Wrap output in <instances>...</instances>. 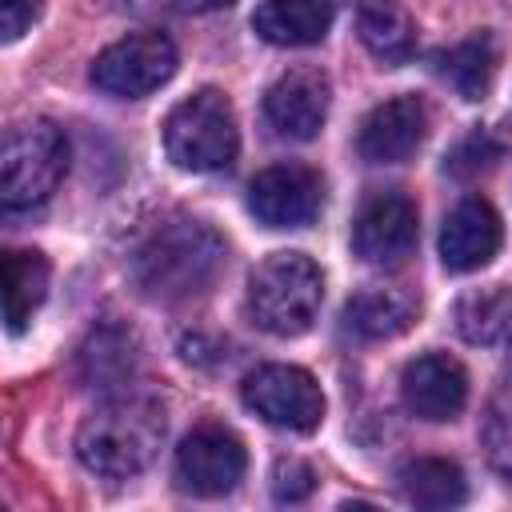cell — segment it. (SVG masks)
<instances>
[{"instance_id":"cell-1","label":"cell","mask_w":512,"mask_h":512,"mask_svg":"<svg viewBox=\"0 0 512 512\" xmlns=\"http://www.w3.org/2000/svg\"><path fill=\"white\" fill-rule=\"evenodd\" d=\"M224 256V236L212 224L196 216H172L136 244L132 280L148 300L184 304L216 284V276L224 272Z\"/></svg>"},{"instance_id":"cell-2","label":"cell","mask_w":512,"mask_h":512,"mask_svg":"<svg viewBox=\"0 0 512 512\" xmlns=\"http://www.w3.org/2000/svg\"><path fill=\"white\" fill-rule=\"evenodd\" d=\"M164 432H168V416L160 396L116 392L84 416L76 432V456L88 472L104 480H128L156 460Z\"/></svg>"},{"instance_id":"cell-3","label":"cell","mask_w":512,"mask_h":512,"mask_svg":"<svg viewBox=\"0 0 512 512\" xmlns=\"http://www.w3.org/2000/svg\"><path fill=\"white\" fill-rule=\"evenodd\" d=\"M324 300V276L304 252H272L248 280V316L268 336H300Z\"/></svg>"},{"instance_id":"cell-4","label":"cell","mask_w":512,"mask_h":512,"mask_svg":"<svg viewBox=\"0 0 512 512\" xmlns=\"http://www.w3.org/2000/svg\"><path fill=\"white\" fill-rule=\"evenodd\" d=\"M68 168L64 132L52 120H24L8 128L0 152V204L4 212L40 208Z\"/></svg>"},{"instance_id":"cell-5","label":"cell","mask_w":512,"mask_h":512,"mask_svg":"<svg viewBox=\"0 0 512 512\" xmlns=\"http://www.w3.org/2000/svg\"><path fill=\"white\" fill-rule=\"evenodd\" d=\"M236 148V116L216 88L192 92L164 120V152L184 172H220L236 160Z\"/></svg>"},{"instance_id":"cell-6","label":"cell","mask_w":512,"mask_h":512,"mask_svg":"<svg viewBox=\"0 0 512 512\" xmlns=\"http://www.w3.org/2000/svg\"><path fill=\"white\" fill-rule=\"evenodd\" d=\"M240 400L272 428L284 432H316L324 420V392L312 372L296 364H264L244 376Z\"/></svg>"},{"instance_id":"cell-7","label":"cell","mask_w":512,"mask_h":512,"mask_svg":"<svg viewBox=\"0 0 512 512\" xmlns=\"http://www.w3.org/2000/svg\"><path fill=\"white\" fill-rule=\"evenodd\" d=\"M176 72V44L164 32H136L108 44L92 64V84L108 96H148Z\"/></svg>"},{"instance_id":"cell-8","label":"cell","mask_w":512,"mask_h":512,"mask_svg":"<svg viewBox=\"0 0 512 512\" xmlns=\"http://www.w3.org/2000/svg\"><path fill=\"white\" fill-rule=\"evenodd\" d=\"M248 468V452L236 432L224 424H200L192 428L176 448V484L192 496H228Z\"/></svg>"},{"instance_id":"cell-9","label":"cell","mask_w":512,"mask_h":512,"mask_svg":"<svg viewBox=\"0 0 512 512\" xmlns=\"http://www.w3.org/2000/svg\"><path fill=\"white\" fill-rule=\"evenodd\" d=\"M324 208V180L308 164H272L248 184V212L268 228H304Z\"/></svg>"},{"instance_id":"cell-10","label":"cell","mask_w":512,"mask_h":512,"mask_svg":"<svg viewBox=\"0 0 512 512\" xmlns=\"http://www.w3.org/2000/svg\"><path fill=\"white\" fill-rule=\"evenodd\" d=\"M420 212L404 192H372L352 220V252L364 264H400L416 248Z\"/></svg>"},{"instance_id":"cell-11","label":"cell","mask_w":512,"mask_h":512,"mask_svg":"<svg viewBox=\"0 0 512 512\" xmlns=\"http://www.w3.org/2000/svg\"><path fill=\"white\" fill-rule=\"evenodd\" d=\"M332 84L320 68H292L264 92V120L276 136L312 140L328 120Z\"/></svg>"},{"instance_id":"cell-12","label":"cell","mask_w":512,"mask_h":512,"mask_svg":"<svg viewBox=\"0 0 512 512\" xmlns=\"http://www.w3.org/2000/svg\"><path fill=\"white\" fill-rule=\"evenodd\" d=\"M400 400L420 420H452L468 400V372L448 352H424L412 364H404Z\"/></svg>"},{"instance_id":"cell-13","label":"cell","mask_w":512,"mask_h":512,"mask_svg":"<svg viewBox=\"0 0 512 512\" xmlns=\"http://www.w3.org/2000/svg\"><path fill=\"white\" fill-rule=\"evenodd\" d=\"M428 132V108L420 96H392L376 104L356 132V148L368 164H400L408 160Z\"/></svg>"},{"instance_id":"cell-14","label":"cell","mask_w":512,"mask_h":512,"mask_svg":"<svg viewBox=\"0 0 512 512\" xmlns=\"http://www.w3.org/2000/svg\"><path fill=\"white\" fill-rule=\"evenodd\" d=\"M500 216L488 200H460L440 228V260L448 272H476L500 252Z\"/></svg>"},{"instance_id":"cell-15","label":"cell","mask_w":512,"mask_h":512,"mask_svg":"<svg viewBox=\"0 0 512 512\" xmlns=\"http://www.w3.org/2000/svg\"><path fill=\"white\" fill-rule=\"evenodd\" d=\"M336 20V0H264L252 16L256 36L280 48L320 44Z\"/></svg>"},{"instance_id":"cell-16","label":"cell","mask_w":512,"mask_h":512,"mask_svg":"<svg viewBox=\"0 0 512 512\" xmlns=\"http://www.w3.org/2000/svg\"><path fill=\"white\" fill-rule=\"evenodd\" d=\"M420 312V300L404 288H360L348 304H344V328L360 340H392L400 332L412 328Z\"/></svg>"},{"instance_id":"cell-17","label":"cell","mask_w":512,"mask_h":512,"mask_svg":"<svg viewBox=\"0 0 512 512\" xmlns=\"http://www.w3.org/2000/svg\"><path fill=\"white\" fill-rule=\"evenodd\" d=\"M360 44L388 68H400L416 52V24L400 0H356Z\"/></svg>"},{"instance_id":"cell-18","label":"cell","mask_w":512,"mask_h":512,"mask_svg":"<svg viewBox=\"0 0 512 512\" xmlns=\"http://www.w3.org/2000/svg\"><path fill=\"white\" fill-rule=\"evenodd\" d=\"M496 64H500V48L492 32H476L436 56V72L448 80V88L460 100H484L496 80Z\"/></svg>"},{"instance_id":"cell-19","label":"cell","mask_w":512,"mask_h":512,"mask_svg":"<svg viewBox=\"0 0 512 512\" xmlns=\"http://www.w3.org/2000/svg\"><path fill=\"white\" fill-rule=\"evenodd\" d=\"M44 292H48V260L36 248H8L4 252V320L12 336L28 328Z\"/></svg>"},{"instance_id":"cell-20","label":"cell","mask_w":512,"mask_h":512,"mask_svg":"<svg viewBox=\"0 0 512 512\" xmlns=\"http://www.w3.org/2000/svg\"><path fill=\"white\" fill-rule=\"evenodd\" d=\"M456 328L468 344L480 348H512V292L484 288L456 300Z\"/></svg>"},{"instance_id":"cell-21","label":"cell","mask_w":512,"mask_h":512,"mask_svg":"<svg viewBox=\"0 0 512 512\" xmlns=\"http://www.w3.org/2000/svg\"><path fill=\"white\" fill-rule=\"evenodd\" d=\"M396 480H400L404 500H412L420 508H456L468 500L464 472L444 456H416L400 468Z\"/></svg>"},{"instance_id":"cell-22","label":"cell","mask_w":512,"mask_h":512,"mask_svg":"<svg viewBox=\"0 0 512 512\" xmlns=\"http://www.w3.org/2000/svg\"><path fill=\"white\" fill-rule=\"evenodd\" d=\"M132 364H136V344L124 328H100L88 336V344L80 348V376L88 384H124L132 376Z\"/></svg>"},{"instance_id":"cell-23","label":"cell","mask_w":512,"mask_h":512,"mask_svg":"<svg viewBox=\"0 0 512 512\" xmlns=\"http://www.w3.org/2000/svg\"><path fill=\"white\" fill-rule=\"evenodd\" d=\"M484 452H488V464L512 480V372L496 384L492 400H488V412H484Z\"/></svg>"},{"instance_id":"cell-24","label":"cell","mask_w":512,"mask_h":512,"mask_svg":"<svg viewBox=\"0 0 512 512\" xmlns=\"http://www.w3.org/2000/svg\"><path fill=\"white\" fill-rule=\"evenodd\" d=\"M496 160H500V144H496L488 132H472V136H464V140L448 152L444 168L464 180V176H480V172L492 168Z\"/></svg>"},{"instance_id":"cell-25","label":"cell","mask_w":512,"mask_h":512,"mask_svg":"<svg viewBox=\"0 0 512 512\" xmlns=\"http://www.w3.org/2000/svg\"><path fill=\"white\" fill-rule=\"evenodd\" d=\"M312 488H316L312 464H304V460H296V456L276 460V468H272V496H276L280 504H300V500L312 496Z\"/></svg>"},{"instance_id":"cell-26","label":"cell","mask_w":512,"mask_h":512,"mask_svg":"<svg viewBox=\"0 0 512 512\" xmlns=\"http://www.w3.org/2000/svg\"><path fill=\"white\" fill-rule=\"evenodd\" d=\"M44 0H0V36L4 40H20L24 28H32V20L40 16Z\"/></svg>"},{"instance_id":"cell-27","label":"cell","mask_w":512,"mask_h":512,"mask_svg":"<svg viewBox=\"0 0 512 512\" xmlns=\"http://www.w3.org/2000/svg\"><path fill=\"white\" fill-rule=\"evenodd\" d=\"M188 8H200V12H212V8H224V4H232V0H184Z\"/></svg>"}]
</instances>
